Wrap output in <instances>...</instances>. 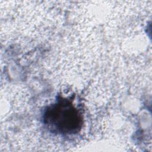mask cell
I'll return each instance as SVG.
<instances>
[{"mask_svg": "<svg viewBox=\"0 0 152 152\" xmlns=\"http://www.w3.org/2000/svg\"><path fill=\"white\" fill-rule=\"evenodd\" d=\"M43 123L52 132L67 135L80 132L83 125L80 111L70 100L61 97L44 111Z\"/></svg>", "mask_w": 152, "mask_h": 152, "instance_id": "1", "label": "cell"}]
</instances>
